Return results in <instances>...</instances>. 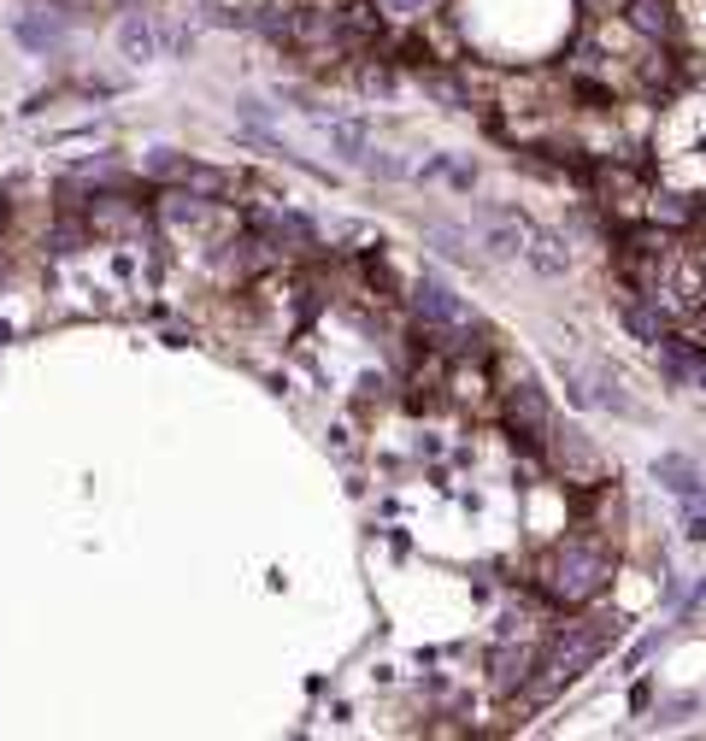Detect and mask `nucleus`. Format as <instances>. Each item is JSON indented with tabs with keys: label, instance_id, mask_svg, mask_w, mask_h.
Returning a JSON list of instances; mask_svg holds the SVG:
<instances>
[{
	"label": "nucleus",
	"instance_id": "obj_5",
	"mask_svg": "<svg viewBox=\"0 0 706 741\" xmlns=\"http://www.w3.org/2000/svg\"><path fill=\"white\" fill-rule=\"evenodd\" d=\"M12 36H19L30 54H47V47H54L59 36H65V24H59V12H19V19H12Z\"/></svg>",
	"mask_w": 706,
	"mask_h": 741
},
{
	"label": "nucleus",
	"instance_id": "obj_6",
	"mask_svg": "<svg viewBox=\"0 0 706 741\" xmlns=\"http://www.w3.org/2000/svg\"><path fill=\"white\" fill-rule=\"evenodd\" d=\"M118 54H124L130 65H148V59H160V36H153V24L142 19V12H130V19L118 24Z\"/></svg>",
	"mask_w": 706,
	"mask_h": 741
},
{
	"label": "nucleus",
	"instance_id": "obj_10",
	"mask_svg": "<svg viewBox=\"0 0 706 741\" xmlns=\"http://www.w3.org/2000/svg\"><path fill=\"white\" fill-rule=\"evenodd\" d=\"M630 24L642 30V36H671V0H630Z\"/></svg>",
	"mask_w": 706,
	"mask_h": 741
},
{
	"label": "nucleus",
	"instance_id": "obj_12",
	"mask_svg": "<svg viewBox=\"0 0 706 741\" xmlns=\"http://www.w3.org/2000/svg\"><path fill=\"white\" fill-rule=\"evenodd\" d=\"M484 248L495 253V260H512V253L524 248V224H489V230H484Z\"/></svg>",
	"mask_w": 706,
	"mask_h": 741
},
{
	"label": "nucleus",
	"instance_id": "obj_3",
	"mask_svg": "<svg viewBox=\"0 0 706 741\" xmlns=\"http://www.w3.org/2000/svg\"><path fill=\"white\" fill-rule=\"evenodd\" d=\"M412 306H419V318L436 324V330H471V306H465L454 288H442V283H419Z\"/></svg>",
	"mask_w": 706,
	"mask_h": 741
},
{
	"label": "nucleus",
	"instance_id": "obj_17",
	"mask_svg": "<svg viewBox=\"0 0 706 741\" xmlns=\"http://www.w3.org/2000/svg\"><path fill=\"white\" fill-rule=\"evenodd\" d=\"M688 607H706V577L695 582V595H688Z\"/></svg>",
	"mask_w": 706,
	"mask_h": 741
},
{
	"label": "nucleus",
	"instance_id": "obj_2",
	"mask_svg": "<svg viewBox=\"0 0 706 741\" xmlns=\"http://www.w3.org/2000/svg\"><path fill=\"white\" fill-rule=\"evenodd\" d=\"M600 582H607V559H600L595 547H565V554L554 559V595L589 600Z\"/></svg>",
	"mask_w": 706,
	"mask_h": 741
},
{
	"label": "nucleus",
	"instance_id": "obj_14",
	"mask_svg": "<svg viewBox=\"0 0 706 741\" xmlns=\"http://www.w3.org/2000/svg\"><path fill=\"white\" fill-rule=\"evenodd\" d=\"M683 542H706V506L688 494L683 501Z\"/></svg>",
	"mask_w": 706,
	"mask_h": 741
},
{
	"label": "nucleus",
	"instance_id": "obj_1",
	"mask_svg": "<svg viewBox=\"0 0 706 741\" xmlns=\"http://www.w3.org/2000/svg\"><path fill=\"white\" fill-rule=\"evenodd\" d=\"M618 630H607V624H577V630H565L560 642H554V683H577L583 671H589L600 653H607V642H612Z\"/></svg>",
	"mask_w": 706,
	"mask_h": 741
},
{
	"label": "nucleus",
	"instance_id": "obj_8",
	"mask_svg": "<svg viewBox=\"0 0 706 741\" xmlns=\"http://www.w3.org/2000/svg\"><path fill=\"white\" fill-rule=\"evenodd\" d=\"M512 424L530 429V436H542V429H547V401H542L536 383H519V394H512Z\"/></svg>",
	"mask_w": 706,
	"mask_h": 741
},
{
	"label": "nucleus",
	"instance_id": "obj_11",
	"mask_svg": "<svg viewBox=\"0 0 706 741\" xmlns=\"http://www.w3.org/2000/svg\"><path fill=\"white\" fill-rule=\"evenodd\" d=\"M424 241H436L447 260H471V236H465L459 224H447V218H424Z\"/></svg>",
	"mask_w": 706,
	"mask_h": 741
},
{
	"label": "nucleus",
	"instance_id": "obj_7",
	"mask_svg": "<svg viewBox=\"0 0 706 741\" xmlns=\"http://www.w3.org/2000/svg\"><path fill=\"white\" fill-rule=\"evenodd\" d=\"M653 482H665V489L677 494V501L700 494V471H695V465H688L683 454H660V459H653Z\"/></svg>",
	"mask_w": 706,
	"mask_h": 741
},
{
	"label": "nucleus",
	"instance_id": "obj_13",
	"mask_svg": "<svg viewBox=\"0 0 706 741\" xmlns=\"http://www.w3.org/2000/svg\"><path fill=\"white\" fill-rule=\"evenodd\" d=\"M524 665H530V653H524V647H501V653H495V683L512 688V683L524 677Z\"/></svg>",
	"mask_w": 706,
	"mask_h": 741
},
{
	"label": "nucleus",
	"instance_id": "obj_4",
	"mask_svg": "<svg viewBox=\"0 0 706 741\" xmlns=\"http://www.w3.org/2000/svg\"><path fill=\"white\" fill-rule=\"evenodd\" d=\"M519 253L536 277H565V271H572V248H565V236H554V230H524Z\"/></svg>",
	"mask_w": 706,
	"mask_h": 741
},
{
	"label": "nucleus",
	"instance_id": "obj_16",
	"mask_svg": "<svg viewBox=\"0 0 706 741\" xmlns=\"http://www.w3.org/2000/svg\"><path fill=\"white\" fill-rule=\"evenodd\" d=\"M389 7H394V12H424L430 0H389Z\"/></svg>",
	"mask_w": 706,
	"mask_h": 741
},
{
	"label": "nucleus",
	"instance_id": "obj_15",
	"mask_svg": "<svg viewBox=\"0 0 706 741\" xmlns=\"http://www.w3.org/2000/svg\"><path fill=\"white\" fill-rule=\"evenodd\" d=\"M688 712H695V700H671V706H665V712H660V723H683Z\"/></svg>",
	"mask_w": 706,
	"mask_h": 741
},
{
	"label": "nucleus",
	"instance_id": "obj_9",
	"mask_svg": "<svg viewBox=\"0 0 706 741\" xmlns=\"http://www.w3.org/2000/svg\"><path fill=\"white\" fill-rule=\"evenodd\" d=\"M324 135H330V148L341 153V160H366L371 153L366 124H348V118H324Z\"/></svg>",
	"mask_w": 706,
	"mask_h": 741
}]
</instances>
